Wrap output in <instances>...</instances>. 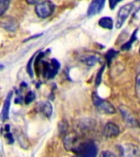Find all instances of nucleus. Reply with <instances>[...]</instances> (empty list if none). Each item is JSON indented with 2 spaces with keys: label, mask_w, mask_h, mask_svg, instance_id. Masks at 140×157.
<instances>
[{
  "label": "nucleus",
  "mask_w": 140,
  "mask_h": 157,
  "mask_svg": "<svg viewBox=\"0 0 140 157\" xmlns=\"http://www.w3.org/2000/svg\"><path fill=\"white\" fill-rule=\"evenodd\" d=\"M140 10V0H134L133 2H130L127 4L124 5L119 10L116 17V22L115 26L117 29H120L122 26L123 24L127 20V18L131 14L136 13Z\"/></svg>",
  "instance_id": "nucleus-1"
},
{
  "label": "nucleus",
  "mask_w": 140,
  "mask_h": 157,
  "mask_svg": "<svg viewBox=\"0 0 140 157\" xmlns=\"http://www.w3.org/2000/svg\"><path fill=\"white\" fill-rule=\"evenodd\" d=\"M74 152L79 157H97L98 147L93 141L80 142Z\"/></svg>",
  "instance_id": "nucleus-2"
},
{
  "label": "nucleus",
  "mask_w": 140,
  "mask_h": 157,
  "mask_svg": "<svg viewBox=\"0 0 140 157\" xmlns=\"http://www.w3.org/2000/svg\"><path fill=\"white\" fill-rule=\"evenodd\" d=\"M92 99H93L94 106L98 110H100L101 112L109 114V115H112V114H115L116 112L115 111V108L113 106L112 104L109 101L105 100L103 98H101L96 92H93V93Z\"/></svg>",
  "instance_id": "nucleus-3"
},
{
  "label": "nucleus",
  "mask_w": 140,
  "mask_h": 157,
  "mask_svg": "<svg viewBox=\"0 0 140 157\" xmlns=\"http://www.w3.org/2000/svg\"><path fill=\"white\" fill-rule=\"evenodd\" d=\"M54 8L55 5L53 2L49 0H45L35 7V13L40 18H47L53 13Z\"/></svg>",
  "instance_id": "nucleus-4"
},
{
  "label": "nucleus",
  "mask_w": 140,
  "mask_h": 157,
  "mask_svg": "<svg viewBox=\"0 0 140 157\" xmlns=\"http://www.w3.org/2000/svg\"><path fill=\"white\" fill-rule=\"evenodd\" d=\"M43 73L44 78L51 79L54 78L57 74V71L60 69V63L56 59H52L50 62L44 61L43 63Z\"/></svg>",
  "instance_id": "nucleus-5"
},
{
  "label": "nucleus",
  "mask_w": 140,
  "mask_h": 157,
  "mask_svg": "<svg viewBox=\"0 0 140 157\" xmlns=\"http://www.w3.org/2000/svg\"><path fill=\"white\" fill-rule=\"evenodd\" d=\"M119 110H120V115H122L123 120L125 122V124L129 125L130 127L136 128L139 126V124L138 122L137 119L135 118V116L132 114V112L128 109L125 105H120L119 107Z\"/></svg>",
  "instance_id": "nucleus-6"
},
{
  "label": "nucleus",
  "mask_w": 140,
  "mask_h": 157,
  "mask_svg": "<svg viewBox=\"0 0 140 157\" xmlns=\"http://www.w3.org/2000/svg\"><path fill=\"white\" fill-rule=\"evenodd\" d=\"M120 151L123 157H140V149L136 145L132 143L122 146Z\"/></svg>",
  "instance_id": "nucleus-7"
},
{
  "label": "nucleus",
  "mask_w": 140,
  "mask_h": 157,
  "mask_svg": "<svg viewBox=\"0 0 140 157\" xmlns=\"http://www.w3.org/2000/svg\"><path fill=\"white\" fill-rule=\"evenodd\" d=\"M79 143V137L75 132H70L64 138V147L70 151H74Z\"/></svg>",
  "instance_id": "nucleus-8"
},
{
  "label": "nucleus",
  "mask_w": 140,
  "mask_h": 157,
  "mask_svg": "<svg viewBox=\"0 0 140 157\" xmlns=\"http://www.w3.org/2000/svg\"><path fill=\"white\" fill-rule=\"evenodd\" d=\"M105 2L106 0H92V2L88 6L87 16L91 17L97 14H99L104 7Z\"/></svg>",
  "instance_id": "nucleus-9"
},
{
  "label": "nucleus",
  "mask_w": 140,
  "mask_h": 157,
  "mask_svg": "<svg viewBox=\"0 0 140 157\" xmlns=\"http://www.w3.org/2000/svg\"><path fill=\"white\" fill-rule=\"evenodd\" d=\"M120 128L118 127L115 123L108 122L104 126L103 134L107 138H113V137H117L118 135L120 134Z\"/></svg>",
  "instance_id": "nucleus-10"
},
{
  "label": "nucleus",
  "mask_w": 140,
  "mask_h": 157,
  "mask_svg": "<svg viewBox=\"0 0 140 157\" xmlns=\"http://www.w3.org/2000/svg\"><path fill=\"white\" fill-rule=\"evenodd\" d=\"M12 98V92H9L7 94V98L5 99L4 103H3V106L2 109V120L5 121L9 118V110H10V105H11V100Z\"/></svg>",
  "instance_id": "nucleus-11"
},
{
  "label": "nucleus",
  "mask_w": 140,
  "mask_h": 157,
  "mask_svg": "<svg viewBox=\"0 0 140 157\" xmlns=\"http://www.w3.org/2000/svg\"><path fill=\"white\" fill-rule=\"evenodd\" d=\"M0 25L2 28H4L5 29H7L8 31H15L18 27V24L17 22L12 18H6L3 19L2 21L0 22Z\"/></svg>",
  "instance_id": "nucleus-12"
},
{
  "label": "nucleus",
  "mask_w": 140,
  "mask_h": 157,
  "mask_svg": "<svg viewBox=\"0 0 140 157\" xmlns=\"http://www.w3.org/2000/svg\"><path fill=\"white\" fill-rule=\"evenodd\" d=\"M39 110L43 114H44L46 117L49 118L51 116L52 113V106L51 103L46 101H43L39 104Z\"/></svg>",
  "instance_id": "nucleus-13"
},
{
  "label": "nucleus",
  "mask_w": 140,
  "mask_h": 157,
  "mask_svg": "<svg viewBox=\"0 0 140 157\" xmlns=\"http://www.w3.org/2000/svg\"><path fill=\"white\" fill-rule=\"evenodd\" d=\"M98 25H99V26H101L102 28H104V29H113V21L111 17H102V18L98 21Z\"/></svg>",
  "instance_id": "nucleus-14"
},
{
  "label": "nucleus",
  "mask_w": 140,
  "mask_h": 157,
  "mask_svg": "<svg viewBox=\"0 0 140 157\" xmlns=\"http://www.w3.org/2000/svg\"><path fill=\"white\" fill-rule=\"evenodd\" d=\"M81 61L88 66H93L99 61V57L96 55H87L84 56Z\"/></svg>",
  "instance_id": "nucleus-15"
},
{
  "label": "nucleus",
  "mask_w": 140,
  "mask_h": 157,
  "mask_svg": "<svg viewBox=\"0 0 140 157\" xmlns=\"http://www.w3.org/2000/svg\"><path fill=\"white\" fill-rule=\"evenodd\" d=\"M138 29H136L133 32V34H131V36H130V39L128 40L125 44H123L122 47H121V49L122 50H125V51H127V50H130L131 48V47H132V44L136 41V39H137V32Z\"/></svg>",
  "instance_id": "nucleus-16"
},
{
  "label": "nucleus",
  "mask_w": 140,
  "mask_h": 157,
  "mask_svg": "<svg viewBox=\"0 0 140 157\" xmlns=\"http://www.w3.org/2000/svg\"><path fill=\"white\" fill-rule=\"evenodd\" d=\"M135 94L140 102V63L138 64L135 78Z\"/></svg>",
  "instance_id": "nucleus-17"
},
{
  "label": "nucleus",
  "mask_w": 140,
  "mask_h": 157,
  "mask_svg": "<svg viewBox=\"0 0 140 157\" xmlns=\"http://www.w3.org/2000/svg\"><path fill=\"white\" fill-rule=\"evenodd\" d=\"M12 0H0V16L5 13V12L8 9L10 2Z\"/></svg>",
  "instance_id": "nucleus-18"
},
{
  "label": "nucleus",
  "mask_w": 140,
  "mask_h": 157,
  "mask_svg": "<svg viewBox=\"0 0 140 157\" xmlns=\"http://www.w3.org/2000/svg\"><path fill=\"white\" fill-rule=\"evenodd\" d=\"M118 52L115 51V50H113V49H111L109 51L107 52L106 54V59H107V61L108 65H110V63L112 61V59H114L115 56H117Z\"/></svg>",
  "instance_id": "nucleus-19"
},
{
  "label": "nucleus",
  "mask_w": 140,
  "mask_h": 157,
  "mask_svg": "<svg viewBox=\"0 0 140 157\" xmlns=\"http://www.w3.org/2000/svg\"><path fill=\"white\" fill-rule=\"evenodd\" d=\"M34 98H35L34 93L32 92V91H29V93L26 94V96H25V102L26 105H28V104L31 103L34 100Z\"/></svg>",
  "instance_id": "nucleus-20"
},
{
  "label": "nucleus",
  "mask_w": 140,
  "mask_h": 157,
  "mask_svg": "<svg viewBox=\"0 0 140 157\" xmlns=\"http://www.w3.org/2000/svg\"><path fill=\"white\" fill-rule=\"evenodd\" d=\"M104 68H105V66L103 65V66L100 68V70L98 71V74H97V76H96V78H95L96 85H99L101 82H102V76H103Z\"/></svg>",
  "instance_id": "nucleus-21"
},
{
  "label": "nucleus",
  "mask_w": 140,
  "mask_h": 157,
  "mask_svg": "<svg viewBox=\"0 0 140 157\" xmlns=\"http://www.w3.org/2000/svg\"><path fill=\"white\" fill-rule=\"evenodd\" d=\"M35 55H36V54H35ZM35 55L32 56L31 58H30V60L29 61V62H28L26 66V71L30 77H33V66H32L33 65H32V63H33V61L34 60V56H35Z\"/></svg>",
  "instance_id": "nucleus-22"
},
{
  "label": "nucleus",
  "mask_w": 140,
  "mask_h": 157,
  "mask_svg": "<svg viewBox=\"0 0 140 157\" xmlns=\"http://www.w3.org/2000/svg\"><path fill=\"white\" fill-rule=\"evenodd\" d=\"M5 138L7 139V142H8L9 144H12V143L14 142V139H13L12 134L9 132V127H8L7 130V128H6V135H5Z\"/></svg>",
  "instance_id": "nucleus-23"
},
{
  "label": "nucleus",
  "mask_w": 140,
  "mask_h": 157,
  "mask_svg": "<svg viewBox=\"0 0 140 157\" xmlns=\"http://www.w3.org/2000/svg\"><path fill=\"white\" fill-rule=\"evenodd\" d=\"M100 157H116L114 153L110 151H103L100 155Z\"/></svg>",
  "instance_id": "nucleus-24"
},
{
  "label": "nucleus",
  "mask_w": 140,
  "mask_h": 157,
  "mask_svg": "<svg viewBox=\"0 0 140 157\" xmlns=\"http://www.w3.org/2000/svg\"><path fill=\"white\" fill-rule=\"evenodd\" d=\"M122 1L123 0H109V7L111 9L113 10L119 2H122Z\"/></svg>",
  "instance_id": "nucleus-25"
},
{
  "label": "nucleus",
  "mask_w": 140,
  "mask_h": 157,
  "mask_svg": "<svg viewBox=\"0 0 140 157\" xmlns=\"http://www.w3.org/2000/svg\"><path fill=\"white\" fill-rule=\"evenodd\" d=\"M26 1L27 3H29L30 5H33V4H35L37 2H39L40 0H25Z\"/></svg>",
  "instance_id": "nucleus-26"
},
{
  "label": "nucleus",
  "mask_w": 140,
  "mask_h": 157,
  "mask_svg": "<svg viewBox=\"0 0 140 157\" xmlns=\"http://www.w3.org/2000/svg\"><path fill=\"white\" fill-rule=\"evenodd\" d=\"M41 35V34H37V35H35V36H33V37H30V38H29L28 39H26V40H29V39H34V38H38V37H39Z\"/></svg>",
  "instance_id": "nucleus-27"
},
{
  "label": "nucleus",
  "mask_w": 140,
  "mask_h": 157,
  "mask_svg": "<svg viewBox=\"0 0 140 157\" xmlns=\"http://www.w3.org/2000/svg\"><path fill=\"white\" fill-rule=\"evenodd\" d=\"M3 68H4V66H2V65H0V71H2V69H3Z\"/></svg>",
  "instance_id": "nucleus-28"
},
{
  "label": "nucleus",
  "mask_w": 140,
  "mask_h": 157,
  "mask_svg": "<svg viewBox=\"0 0 140 157\" xmlns=\"http://www.w3.org/2000/svg\"><path fill=\"white\" fill-rule=\"evenodd\" d=\"M139 52H140V48H139Z\"/></svg>",
  "instance_id": "nucleus-29"
}]
</instances>
